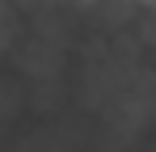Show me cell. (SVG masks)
<instances>
[{
    "instance_id": "cell-4",
    "label": "cell",
    "mask_w": 156,
    "mask_h": 152,
    "mask_svg": "<svg viewBox=\"0 0 156 152\" xmlns=\"http://www.w3.org/2000/svg\"><path fill=\"white\" fill-rule=\"evenodd\" d=\"M21 25H26L21 0H0V59H9V51H13V42H17Z\"/></svg>"
},
{
    "instance_id": "cell-5",
    "label": "cell",
    "mask_w": 156,
    "mask_h": 152,
    "mask_svg": "<svg viewBox=\"0 0 156 152\" xmlns=\"http://www.w3.org/2000/svg\"><path fill=\"white\" fill-rule=\"evenodd\" d=\"M13 131H17V127H9V123H0V152H9V139H13Z\"/></svg>"
},
{
    "instance_id": "cell-2",
    "label": "cell",
    "mask_w": 156,
    "mask_h": 152,
    "mask_svg": "<svg viewBox=\"0 0 156 152\" xmlns=\"http://www.w3.org/2000/svg\"><path fill=\"white\" fill-rule=\"evenodd\" d=\"M89 144V127L72 123V118H38L26 131H13L9 152H84Z\"/></svg>"
},
{
    "instance_id": "cell-3",
    "label": "cell",
    "mask_w": 156,
    "mask_h": 152,
    "mask_svg": "<svg viewBox=\"0 0 156 152\" xmlns=\"http://www.w3.org/2000/svg\"><path fill=\"white\" fill-rule=\"evenodd\" d=\"M21 114H26V85L13 72H0V123L17 127Z\"/></svg>"
},
{
    "instance_id": "cell-6",
    "label": "cell",
    "mask_w": 156,
    "mask_h": 152,
    "mask_svg": "<svg viewBox=\"0 0 156 152\" xmlns=\"http://www.w3.org/2000/svg\"><path fill=\"white\" fill-rule=\"evenodd\" d=\"M139 152H156V139H144V144H139Z\"/></svg>"
},
{
    "instance_id": "cell-1",
    "label": "cell",
    "mask_w": 156,
    "mask_h": 152,
    "mask_svg": "<svg viewBox=\"0 0 156 152\" xmlns=\"http://www.w3.org/2000/svg\"><path fill=\"white\" fill-rule=\"evenodd\" d=\"M93 123L110 127L114 135H122L127 144H144L156 127V63H144L139 72L127 80V89L114 97V106Z\"/></svg>"
}]
</instances>
